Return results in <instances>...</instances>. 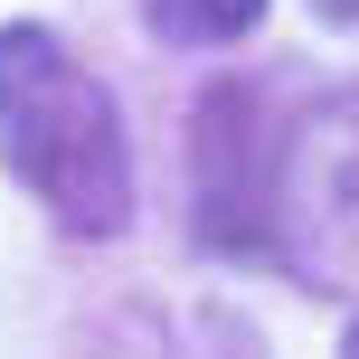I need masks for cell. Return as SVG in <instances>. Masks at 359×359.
<instances>
[{
	"label": "cell",
	"instance_id": "obj_1",
	"mask_svg": "<svg viewBox=\"0 0 359 359\" xmlns=\"http://www.w3.org/2000/svg\"><path fill=\"white\" fill-rule=\"evenodd\" d=\"M0 170L38 198L67 236L133 227V142L104 76L38 19L0 29Z\"/></svg>",
	"mask_w": 359,
	"mask_h": 359
},
{
	"label": "cell",
	"instance_id": "obj_2",
	"mask_svg": "<svg viewBox=\"0 0 359 359\" xmlns=\"http://www.w3.org/2000/svg\"><path fill=\"white\" fill-rule=\"evenodd\" d=\"M265 255L303 293L359 303V86H331L274 133Z\"/></svg>",
	"mask_w": 359,
	"mask_h": 359
},
{
	"label": "cell",
	"instance_id": "obj_3",
	"mask_svg": "<svg viewBox=\"0 0 359 359\" xmlns=\"http://www.w3.org/2000/svg\"><path fill=\"white\" fill-rule=\"evenodd\" d=\"M189 189H198V236L217 255H265V198H274V142L265 114L236 76H217L198 95L189 123Z\"/></svg>",
	"mask_w": 359,
	"mask_h": 359
},
{
	"label": "cell",
	"instance_id": "obj_4",
	"mask_svg": "<svg viewBox=\"0 0 359 359\" xmlns=\"http://www.w3.org/2000/svg\"><path fill=\"white\" fill-rule=\"evenodd\" d=\"M142 19L170 48H236V38H255L265 0H142Z\"/></svg>",
	"mask_w": 359,
	"mask_h": 359
},
{
	"label": "cell",
	"instance_id": "obj_5",
	"mask_svg": "<svg viewBox=\"0 0 359 359\" xmlns=\"http://www.w3.org/2000/svg\"><path fill=\"white\" fill-rule=\"evenodd\" d=\"M76 359H189V350L151 303H104L86 322V341H76Z\"/></svg>",
	"mask_w": 359,
	"mask_h": 359
},
{
	"label": "cell",
	"instance_id": "obj_6",
	"mask_svg": "<svg viewBox=\"0 0 359 359\" xmlns=\"http://www.w3.org/2000/svg\"><path fill=\"white\" fill-rule=\"evenodd\" d=\"M312 10H322L331 29H359V0H312Z\"/></svg>",
	"mask_w": 359,
	"mask_h": 359
},
{
	"label": "cell",
	"instance_id": "obj_7",
	"mask_svg": "<svg viewBox=\"0 0 359 359\" xmlns=\"http://www.w3.org/2000/svg\"><path fill=\"white\" fill-rule=\"evenodd\" d=\"M341 359H359V312H350V331H341Z\"/></svg>",
	"mask_w": 359,
	"mask_h": 359
}]
</instances>
